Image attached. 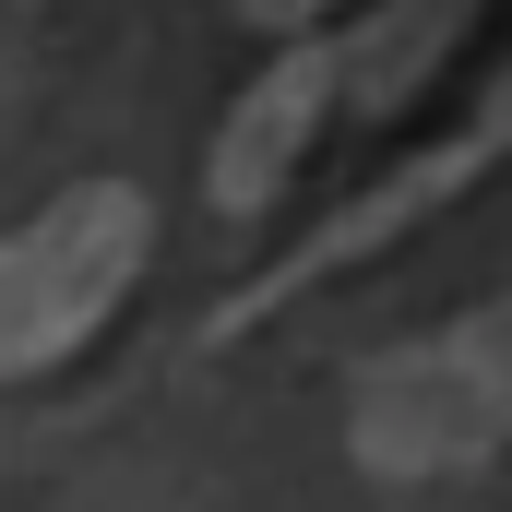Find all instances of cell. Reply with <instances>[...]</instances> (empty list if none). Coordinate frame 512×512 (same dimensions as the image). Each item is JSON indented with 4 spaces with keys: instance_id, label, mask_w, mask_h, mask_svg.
<instances>
[{
    "instance_id": "6da1fadb",
    "label": "cell",
    "mask_w": 512,
    "mask_h": 512,
    "mask_svg": "<svg viewBox=\"0 0 512 512\" xmlns=\"http://www.w3.org/2000/svg\"><path fill=\"white\" fill-rule=\"evenodd\" d=\"M143 227H155L143 191H84V203H60L48 227L0 239V370L60 358V346L108 310V286L143 262Z\"/></svg>"
},
{
    "instance_id": "7a4b0ae2",
    "label": "cell",
    "mask_w": 512,
    "mask_h": 512,
    "mask_svg": "<svg viewBox=\"0 0 512 512\" xmlns=\"http://www.w3.org/2000/svg\"><path fill=\"white\" fill-rule=\"evenodd\" d=\"M489 143H501V120H477V131H453L441 155H417V167L370 179V191H358V203H346V215H334V227H322L310 251H286V262H274V274L251 286V298H239V310H215V334H227V322H251V310H274V298H298V286H322V274H346V262L393 251V239H405L417 215H441V203H453V191H465V179L489 167Z\"/></svg>"
},
{
    "instance_id": "3957f363",
    "label": "cell",
    "mask_w": 512,
    "mask_h": 512,
    "mask_svg": "<svg viewBox=\"0 0 512 512\" xmlns=\"http://www.w3.org/2000/svg\"><path fill=\"white\" fill-rule=\"evenodd\" d=\"M334 84H346V36H298L251 96L227 108V131H215V215H262V203H274V179H286L298 143L322 131Z\"/></svg>"
},
{
    "instance_id": "277c9868",
    "label": "cell",
    "mask_w": 512,
    "mask_h": 512,
    "mask_svg": "<svg viewBox=\"0 0 512 512\" xmlns=\"http://www.w3.org/2000/svg\"><path fill=\"white\" fill-rule=\"evenodd\" d=\"M465 24H477V0H382L370 24H346V84H334V96H346L358 120L405 108V96L441 72V48H453Z\"/></svg>"
}]
</instances>
